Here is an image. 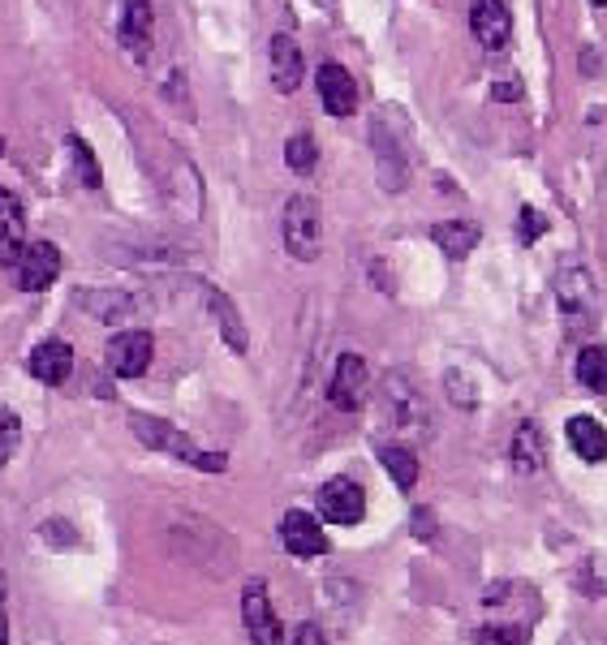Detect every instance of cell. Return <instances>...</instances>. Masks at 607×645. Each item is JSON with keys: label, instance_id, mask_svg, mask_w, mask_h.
Wrapping results in <instances>:
<instances>
[{"label": "cell", "instance_id": "1", "mask_svg": "<svg viewBox=\"0 0 607 645\" xmlns=\"http://www.w3.org/2000/svg\"><path fill=\"white\" fill-rule=\"evenodd\" d=\"M129 431H134L147 447H160V452L186 461V465H195L202 474H224V465H229L224 452H202V447H195V440H190L186 431L168 426V422L151 417V413H129Z\"/></svg>", "mask_w": 607, "mask_h": 645}, {"label": "cell", "instance_id": "2", "mask_svg": "<svg viewBox=\"0 0 607 645\" xmlns=\"http://www.w3.org/2000/svg\"><path fill=\"white\" fill-rule=\"evenodd\" d=\"M397 121V108H384L375 113L370 121V147H375V172H379V186L388 194H401L405 181H409V142H405V129Z\"/></svg>", "mask_w": 607, "mask_h": 645}, {"label": "cell", "instance_id": "3", "mask_svg": "<svg viewBox=\"0 0 607 645\" xmlns=\"http://www.w3.org/2000/svg\"><path fill=\"white\" fill-rule=\"evenodd\" d=\"M556 306L565 315L568 331H577V336L590 331L599 322V284H595V276L577 263H565L556 272Z\"/></svg>", "mask_w": 607, "mask_h": 645}, {"label": "cell", "instance_id": "4", "mask_svg": "<svg viewBox=\"0 0 607 645\" xmlns=\"http://www.w3.org/2000/svg\"><path fill=\"white\" fill-rule=\"evenodd\" d=\"M281 237L284 250L297 258V263H315L320 250H324V211L311 194H293L284 202V220H281Z\"/></svg>", "mask_w": 607, "mask_h": 645}, {"label": "cell", "instance_id": "5", "mask_svg": "<svg viewBox=\"0 0 607 645\" xmlns=\"http://www.w3.org/2000/svg\"><path fill=\"white\" fill-rule=\"evenodd\" d=\"M156 358V340H151V331L147 327H122L113 340H108V370L117 374V379H143L147 374V366Z\"/></svg>", "mask_w": 607, "mask_h": 645}, {"label": "cell", "instance_id": "6", "mask_svg": "<svg viewBox=\"0 0 607 645\" xmlns=\"http://www.w3.org/2000/svg\"><path fill=\"white\" fill-rule=\"evenodd\" d=\"M13 276H18V288H27V293L52 288L61 276V250L52 242H27L13 263Z\"/></svg>", "mask_w": 607, "mask_h": 645}, {"label": "cell", "instance_id": "7", "mask_svg": "<svg viewBox=\"0 0 607 645\" xmlns=\"http://www.w3.org/2000/svg\"><path fill=\"white\" fill-rule=\"evenodd\" d=\"M366 392H370V370L358 353H345L336 370H332V383H327V401L332 409H341V413H358L366 401Z\"/></svg>", "mask_w": 607, "mask_h": 645}, {"label": "cell", "instance_id": "8", "mask_svg": "<svg viewBox=\"0 0 607 645\" xmlns=\"http://www.w3.org/2000/svg\"><path fill=\"white\" fill-rule=\"evenodd\" d=\"M242 620L245 633L254 645H276L281 642V620H276V606L268 599V581H245L242 590Z\"/></svg>", "mask_w": 607, "mask_h": 645}, {"label": "cell", "instance_id": "9", "mask_svg": "<svg viewBox=\"0 0 607 645\" xmlns=\"http://www.w3.org/2000/svg\"><path fill=\"white\" fill-rule=\"evenodd\" d=\"M79 306L100 322H117V327H134L138 315L147 310L134 293H122V288H82Z\"/></svg>", "mask_w": 607, "mask_h": 645}, {"label": "cell", "instance_id": "10", "mask_svg": "<svg viewBox=\"0 0 607 645\" xmlns=\"http://www.w3.org/2000/svg\"><path fill=\"white\" fill-rule=\"evenodd\" d=\"M315 504H320V517L332 525H358L366 512V495L354 478H327Z\"/></svg>", "mask_w": 607, "mask_h": 645}, {"label": "cell", "instance_id": "11", "mask_svg": "<svg viewBox=\"0 0 607 645\" xmlns=\"http://www.w3.org/2000/svg\"><path fill=\"white\" fill-rule=\"evenodd\" d=\"M281 538H284V547H289V556H302V560H311V556H327V547H332L327 533H324V525L315 521L311 512H302V508L284 512Z\"/></svg>", "mask_w": 607, "mask_h": 645}, {"label": "cell", "instance_id": "12", "mask_svg": "<svg viewBox=\"0 0 607 645\" xmlns=\"http://www.w3.org/2000/svg\"><path fill=\"white\" fill-rule=\"evenodd\" d=\"M470 31H474V40L483 43V47H504L509 35H513V13H509V4L504 0H474L470 4Z\"/></svg>", "mask_w": 607, "mask_h": 645}, {"label": "cell", "instance_id": "13", "mask_svg": "<svg viewBox=\"0 0 607 645\" xmlns=\"http://www.w3.org/2000/svg\"><path fill=\"white\" fill-rule=\"evenodd\" d=\"M27 370L48 383V388H61V383H70V374H74V349L65 345V340H43L31 349V358H27Z\"/></svg>", "mask_w": 607, "mask_h": 645}, {"label": "cell", "instance_id": "14", "mask_svg": "<svg viewBox=\"0 0 607 645\" xmlns=\"http://www.w3.org/2000/svg\"><path fill=\"white\" fill-rule=\"evenodd\" d=\"M384 401H388V413L401 431H414V426H427V409H422V396L418 388L405 379V374H388L384 379Z\"/></svg>", "mask_w": 607, "mask_h": 645}, {"label": "cell", "instance_id": "15", "mask_svg": "<svg viewBox=\"0 0 607 645\" xmlns=\"http://www.w3.org/2000/svg\"><path fill=\"white\" fill-rule=\"evenodd\" d=\"M27 245V211L13 190H0V267H13Z\"/></svg>", "mask_w": 607, "mask_h": 645}, {"label": "cell", "instance_id": "16", "mask_svg": "<svg viewBox=\"0 0 607 645\" xmlns=\"http://www.w3.org/2000/svg\"><path fill=\"white\" fill-rule=\"evenodd\" d=\"M151 40H156V13H151V0H125L122 13V43L129 56H147L151 52Z\"/></svg>", "mask_w": 607, "mask_h": 645}, {"label": "cell", "instance_id": "17", "mask_svg": "<svg viewBox=\"0 0 607 645\" xmlns=\"http://www.w3.org/2000/svg\"><path fill=\"white\" fill-rule=\"evenodd\" d=\"M268 56H272V82H276V91L281 95H293L302 78H306V61H302V47L293 35H272V47H268Z\"/></svg>", "mask_w": 607, "mask_h": 645}, {"label": "cell", "instance_id": "18", "mask_svg": "<svg viewBox=\"0 0 607 645\" xmlns=\"http://www.w3.org/2000/svg\"><path fill=\"white\" fill-rule=\"evenodd\" d=\"M315 86H320V99L332 117H349L358 108V82L345 74V65H324L315 74Z\"/></svg>", "mask_w": 607, "mask_h": 645}, {"label": "cell", "instance_id": "19", "mask_svg": "<svg viewBox=\"0 0 607 645\" xmlns=\"http://www.w3.org/2000/svg\"><path fill=\"white\" fill-rule=\"evenodd\" d=\"M199 293H202V306L211 310V319L220 322V336H224V345L233 349V353H245V322H242V315L233 310V302L216 288V284H199Z\"/></svg>", "mask_w": 607, "mask_h": 645}, {"label": "cell", "instance_id": "20", "mask_svg": "<svg viewBox=\"0 0 607 645\" xmlns=\"http://www.w3.org/2000/svg\"><path fill=\"white\" fill-rule=\"evenodd\" d=\"M565 435H568V447H573L586 465H599V461H607V431L595 422V417H590V413L568 417Z\"/></svg>", "mask_w": 607, "mask_h": 645}, {"label": "cell", "instance_id": "21", "mask_svg": "<svg viewBox=\"0 0 607 645\" xmlns=\"http://www.w3.org/2000/svg\"><path fill=\"white\" fill-rule=\"evenodd\" d=\"M509 456H513V469H517V474H538V469L547 465L543 431H538L534 422H522V426L513 431V447H509Z\"/></svg>", "mask_w": 607, "mask_h": 645}, {"label": "cell", "instance_id": "22", "mask_svg": "<svg viewBox=\"0 0 607 645\" xmlns=\"http://www.w3.org/2000/svg\"><path fill=\"white\" fill-rule=\"evenodd\" d=\"M431 237H436V245L444 250L448 258H465L474 245L483 242V229L470 224V220H444V224L431 229Z\"/></svg>", "mask_w": 607, "mask_h": 645}, {"label": "cell", "instance_id": "23", "mask_svg": "<svg viewBox=\"0 0 607 645\" xmlns=\"http://www.w3.org/2000/svg\"><path fill=\"white\" fill-rule=\"evenodd\" d=\"M379 461H384V469L393 474V483L401 486V490H414L418 483V456L401 444H384L379 447Z\"/></svg>", "mask_w": 607, "mask_h": 645}, {"label": "cell", "instance_id": "24", "mask_svg": "<svg viewBox=\"0 0 607 645\" xmlns=\"http://www.w3.org/2000/svg\"><path fill=\"white\" fill-rule=\"evenodd\" d=\"M577 379H582V388H590V392H607V353L599 345H586L582 353H577Z\"/></svg>", "mask_w": 607, "mask_h": 645}, {"label": "cell", "instance_id": "25", "mask_svg": "<svg viewBox=\"0 0 607 645\" xmlns=\"http://www.w3.org/2000/svg\"><path fill=\"white\" fill-rule=\"evenodd\" d=\"M284 160H289V168H293L297 177H311L315 163H320V147H315V138H311V134H293V138L284 142Z\"/></svg>", "mask_w": 607, "mask_h": 645}, {"label": "cell", "instance_id": "26", "mask_svg": "<svg viewBox=\"0 0 607 645\" xmlns=\"http://www.w3.org/2000/svg\"><path fill=\"white\" fill-rule=\"evenodd\" d=\"M70 151H74V163H79V177L86 190H100L104 186V172H100V163H95V151L82 142V138H70Z\"/></svg>", "mask_w": 607, "mask_h": 645}, {"label": "cell", "instance_id": "27", "mask_svg": "<svg viewBox=\"0 0 607 645\" xmlns=\"http://www.w3.org/2000/svg\"><path fill=\"white\" fill-rule=\"evenodd\" d=\"M22 444V422L13 409H0V469L13 461V452Z\"/></svg>", "mask_w": 607, "mask_h": 645}, {"label": "cell", "instance_id": "28", "mask_svg": "<svg viewBox=\"0 0 607 645\" xmlns=\"http://www.w3.org/2000/svg\"><path fill=\"white\" fill-rule=\"evenodd\" d=\"M474 645H526V628L522 624H483L474 633Z\"/></svg>", "mask_w": 607, "mask_h": 645}, {"label": "cell", "instance_id": "29", "mask_svg": "<svg viewBox=\"0 0 607 645\" xmlns=\"http://www.w3.org/2000/svg\"><path fill=\"white\" fill-rule=\"evenodd\" d=\"M543 229H547V220L534 211V207H522V242H538L543 237Z\"/></svg>", "mask_w": 607, "mask_h": 645}, {"label": "cell", "instance_id": "30", "mask_svg": "<svg viewBox=\"0 0 607 645\" xmlns=\"http://www.w3.org/2000/svg\"><path fill=\"white\" fill-rule=\"evenodd\" d=\"M293 645H327V642H324V628H320L315 620L297 624V628H293Z\"/></svg>", "mask_w": 607, "mask_h": 645}, {"label": "cell", "instance_id": "31", "mask_svg": "<svg viewBox=\"0 0 607 645\" xmlns=\"http://www.w3.org/2000/svg\"><path fill=\"white\" fill-rule=\"evenodd\" d=\"M448 392L457 396L452 404H461V409H474V388H470V383H461V374H457V370L448 374Z\"/></svg>", "mask_w": 607, "mask_h": 645}, {"label": "cell", "instance_id": "32", "mask_svg": "<svg viewBox=\"0 0 607 645\" xmlns=\"http://www.w3.org/2000/svg\"><path fill=\"white\" fill-rule=\"evenodd\" d=\"M522 95V86H513V82H495V99H517Z\"/></svg>", "mask_w": 607, "mask_h": 645}, {"label": "cell", "instance_id": "33", "mask_svg": "<svg viewBox=\"0 0 607 645\" xmlns=\"http://www.w3.org/2000/svg\"><path fill=\"white\" fill-rule=\"evenodd\" d=\"M9 642V620H4V611H0V645Z\"/></svg>", "mask_w": 607, "mask_h": 645}, {"label": "cell", "instance_id": "34", "mask_svg": "<svg viewBox=\"0 0 607 645\" xmlns=\"http://www.w3.org/2000/svg\"><path fill=\"white\" fill-rule=\"evenodd\" d=\"M4 590H9V585H4V572H0V603H4Z\"/></svg>", "mask_w": 607, "mask_h": 645}, {"label": "cell", "instance_id": "35", "mask_svg": "<svg viewBox=\"0 0 607 645\" xmlns=\"http://www.w3.org/2000/svg\"><path fill=\"white\" fill-rule=\"evenodd\" d=\"M0 156H4V138H0Z\"/></svg>", "mask_w": 607, "mask_h": 645}, {"label": "cell", "instance_id": "36", "mask_svg": "<svg viewBox=\"0 0 607 645\" xmlns=\"http://www.w3.org/2000/svg\"><path fill=\"white\" fill-rule=\"evenodd\" d=\"M590 4H607V0H590Z\"/></svg>", "mask_w": 607, "mask_h": 645}]
</instances>
